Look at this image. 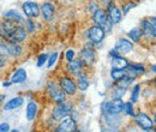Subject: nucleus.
Listing matches in <instances>:
<instances>
[{
	"instance_id": "nucleus-1",
	"label": "nucleus",
	"mask_w": 156,
	"mask_h": 132,
	"mask_svg": "<svg viewBox=\"0 0 156 132\" xmlns=\"http://www.w3.org/2000/svg\"><path fill=\"white\" fill-rule=\"evenodd\" d=\"M124 108V102L121 98H113L112 101L105 102L102 105V111L105 114H119Z\"/></svg>"
},
{
	"instance_id": "nucleus-2",
	"label": "nucleus",
	"mask_w": 156,
	"mask_h": 132,
	"mask_svg": "<svg viewBox=\"0 0 156 132\" xmlns=\"http://www.w3.org/2000/svg\"><path fill=\"white\" fill-rule=\"evenodd\" d=\"M71 112H72V107H71V105L65 103V101H64V102L59 103L58 106L53 109V113L52 114H53V119L60 120V119L66 118Z\"/></svg>"
},
{
	"instance_id": "nucleus-3",
	"label": "nucleus",
	"mask_w": 156,
	"mask_h": 132,
	"mask_svg": "<svg viewBox=\"0 0 156 132\" xmlns=\"http://www.w3.org/2000/svg\"><path fill=\"white\" fill-rule=\"evenodd\" d=\"M135 120H136L137 125L145 130V131H149V130H153L154 129V121L151 120V118L149 115L144 113H139L135 115Z\"/></svg>"
},
{
	"instance_id": "nucleus-4",
	"label": "nucleus",
	"mask_w": 156,
	"mask_h": 132,
	"mask_svg": "<svg viewBox=\"0 0 156 132\" xmlns=\"http://www.w3.org/2000/svg\"><path fill=\"white\" fill-rule=\"evenodd\" d=\"M48 91H49V95H51L52 100L54 102H57V103L64 102L65 98H66L65 91L61 88H58L54 83H48Z\"/></svg>"
},
{
	"instance_id": "nucleus-5",
	"label": "nucleus",
	"mask_w": 156,
	"mask_h": 132,
	"mask_svg": "<svg viewBox=\"0 0 156 132\" xmlns=\"http://www.w3.org/2000/svg\"><path fill=\"white\" fill-rule=\"evenodd\" d=\"M22 10L24 12V15L29 18H35L39 17L40 15V6L36 2H31V1H27L23 4Z\"/></svg>"
},
{
	"instance_id": "nucleus-6",
	"label": "nucleus",
	"mask_w": 156,
	"mask_h": 132,
	"mask_svg": "<svg viewBox=\"0 0 156 132\" xmlns=\"http://www.w3.org/2000/svg\"><path fill=\"white\" fill-rule=\"evenodd\" d=\"M105 31L100 25H94L88 30V37L93 43H100L105 38Z\"/></svg>"
},
{
	"instance_id": "nucleus-7",
	"label": "nucleus",
	"mask_w": 156,
	"mask_h": 132,
	"mask_svg": "<svg viewBox=\"0 0 156 132\" xmlns=\"http://www.w3.org/2000/svg\"><path fill=\"white\" fill-rule=\"evenodd\" d=\"M27 38V30L23 28V27H16L12 33L5 38L9 42H15V43H18V42H22Z\"/></svg>"
},
{
	"instance_id": "nucleus-8",
	"label": "nucleus",
	"mask_w": 156,
	"mask_h": 132,
	"mask_svg": "<svg viewBox=\"0 0 156 132\" xmlns=\"http://www.w3.org/2000/svg\"><path fill=\"white\" fill-rule=\"evenodd\" d=\"M60 88L65 91V94L67 95H73L77 90V85L69 77H62L60 79Z\"/></svg>"
},
{
	"instance_id": "nucleus-9",
	"label": "nucleus",
	"mask_w": 156,
	"mask_h": 132,
	"mask_svg": "<svg viewBox=\"0 0 156 132\" xmlns=\"http://www.w3.org/2000/svg\"><path fill=\"white\" fill-rule=\"evenodd\" d=\"M16 27H17V24L15 23V20H11V19L0 22V36L6 38L11 33H12V30H13Z\"/></svg>"
},
{
	"instance_id": "nucleus-10",
	"label": "nucleus",
	"mask_w": 156,
	"mask_h": 132,
	"mask_svg": "<svg viewBox=\"0 0 156 132\" xmlns=\"http://www.w3.org/2000/svg\"><path fill=\"white\" fill-rule=\"evenodd\" d=\"M115 51H117L118 53H121V54L130 53L132 51V43H131V41L126 40V38L118 40L117 43H115Z\"/></svg>"
},
{
	"instance_id": "nucleus-11",
	"label": "nucleus",
	"mask_w": 156,
	"mask_h": 132,
	"mask_svg": "<svg viewBox=\"0 0 156 132\" xmlns=\"http://www.w3.org/2000/svg\"><path fill=\"white\" fill-rule=\"evenodd\" d=\"M65 119V118H64ZM77 129V125H76V121L71 118H66L60 125L58 126L57 131L58 132H72V131H76Z\"/></svg>"
},
{
	"instance_id": "nucleus-12",
	"label": "nucleus",
	"mask_w": 156,
	"mask_h": 132,
	"mask_svg": "<svg viewBox=\"0 0 156 132\" xmlns=\"http://www.w3.org/2000/svg\"><path fill=\"white\" fill-rule=\"evenodd\" d=\"M109 20L113 23V24H118L120 20H121V17H122V13L121 11L118 9L117 6H114L113 4H111L108 6V13H107Z\"/></svg>"
},
{
	"instance_id": "nucleus-13",
	"label": "nucleus",
	"mask_w": 156,
	"mask_h": 132,
	"mask_svg": "<svg viewBox=\"0 0 156 132\" xmlns=\"http://www.w3.org/2000/svg\"><path fill=\"white\" fill-rule=\"evenodd\" d=\"M82 64H85V65H91L94 64L95 61V52L93 49H89V48H84L82 52H80V60H79Z\"/></svg>"
},
{
	"instance_id": "nucleus-14",
	"label": "nucleus",
	"mask_w": 156,
	"mask_h": 132,
	"mask_svg": "<svg viewBox=\"0 0 156 132\" xmlns=\"http://www.w3.org/2000/svg\"><path fill=\"white\" fill-rule=\"evenodd\" d=\"M40 13L42 15V17L44 20H51L54 16V7L51 2H44L42 6H41V10H40Z\"/></svg>"
},
{
	"instance_id": "nucleus-15",
	"label": "nucleus",
	"mask_w": 156,
	"mask_h": 132,
	"mask_svg": "<svg viewBox=\"0 0 156 132\" xmlns=\"http://www.w3.org/2000/svg\"><path fill=\"white\" fill-rule=\"evenodd\" d=\"M140 27H142V33H143L144 35H147V36H149V37L155 38L156 29H155V24H154V23L148 22V20H143L142 24H140Z\"/></svg>"
},
{
	"instance_id": "nucleus-16",
	"label": "nucleus",
	"mask_w": 156,
	"mask_h": 132,
	"mask_svg": "<svg viewBox=\"0 0 156 132\" xmlns=\"http://www.w3.org/2000/svg\"><path fill=\"white\" fill-rule=\"evenodd\" d=\"M94 16H93V19H94V23L96 24V25H100L101 28H102V25L106 23V20L108 18V16H107V12L105 11V10H101V9H98L94 13H93Z\"/></svg>"
},
{
	"instance_id": "nucleus-17",
	"label": "nucleus",
	"mask_w": 156,
	"mask_h": 132,
	"mask_svg": "<svg viewBox=\"0 0 156 132\" xmlns=\"http://www.w3.org/2000/svg\"><path fill=\"white\" fill-rule=\"evenodd\" d=\"M82 66L83 64L79 61V60H71L69 61V65H67V70L70 73H72L73 76H78L82 72Z\"/></svg>"
},
{
	"instance_id": "nucleus-18",
	"label": "nucleus",
	"mask_w": 156,
	"mask_h": 132,
	"mask_svg": "<svg viewBox=\"0 0 156 132\" xmlns=\"http://www.w3.org/2000/svg\"><path fill=\"white\" fill-rule=\"evenodd\" d=\"M23 102H24V100L20 97V96H17V97H13V98H11L6 105H5V111H12V109H16V108H18L20 107L22 105H23Z\"/></svg>"
},
{
	"instance_id": "nucleus-19",
	"label": "nucleus",
	"mask_w": 156,
	"mask_h": 132,
	"mask_svg": "<svg viewBox=\"0 0 156 132\" xmlns=\"http://www.w3.org/2000/svg\"><path fill=\"white\" fill-rule=\"evenodd\" d=\"M37 113V105L35 102H29L28 106H27V109H25V116L29 121L34 120V118L36 116Z\"/></svg>"
},
{
	"instance_id": "nucleus-20",
	"label": "nucleus",
	"mask_w": 156,
	"mask_h": 132,
	"mask_svg": "<svg viewBox=\"0 0 156 132\" xmlns=\"http://www.w3.org/2000/svg\"><path fill=\"white\" fill-rule=\"evenodd\" d=\"M25 80H27V72L23 69H18L11 78V83H15V84H20Z\"/></svg>"
},
{
	"instance_id": "nucleus-21",
	"label": "nucleus",
	"mask_w": 156,
	"mask_h": 132,
	"mask_svg": "<svg viewBox=\"0 0 156 132\" xmlns=\"http://www.w3.org/2000/svg\"><path fill=\"white\" fill-rule=\"evenodd\" d=\"M5 45H6L9 54H11L13 57H20V54H22V47H20V45H17L15 42H9V43H5Z\"/></svg>"
},
{
	"instance_id": "nucleus-22",
	"label": "nucleus",
	"mask_w": 156,
	"mask_h": 132,
	"mask_svg": "<svg viewBox=\"0 0 156 132\" xmlns=\"http://www.w3.org/2000/svg\"><path fill=\"white\" fill-rule=\"evenodd\" d=\"M129 65L127 60L125 58L120 57V55H115L112 59V66L113 69H126Z\"/></svg>"
},
{
	"instance_id": "nucleus-23",
	"label": "nucleus",
	"mask_w": 156,
	"mask_h": 132,
	"mask_svg": "<svg viewBox=\"0 0 156 132\" xmlns=\"http://www.w3.org/2000/svg\"><path fill=\"white\" fill-rule=\"evenodd\" d=\"M4 18L6 19H11V20H15V22H22V16L18 13V11L16 10H10V11H6L4 12Z\"/></svg>"
},
{
	"instance_id": "nucleus-24",
	"label": "nucleus",
	"mask_w": 156,
	"mask_h": 132,
	"mask_svg": "<svg viewBox=\"0 0 156 132\" xmlns=\"http://www.w3.org/2000/svg\"><path fill=\"white\" fill-rule=\"evenodd\" d=\"M126 76V70L125 69H112L111 71V77L114 80H120L121 78H124Z\"/></svg>"
},
{
	"instance_id": "nucleus-25",
	"label": "nucleus",
	"mask_w": 156,
	"mask_h": 132,
	"mask_svg": "<svg viewBox=\"0 0 156 132\" xmlns=\"http://www.w3.org/2000/svg\"><path fill=\"white\" fill-rule=\"evenodd\" d=\"M78 76H79L78 77V89L82 90V91H84V90H87L89 88V80H88V78L84 75H80L79 73Z\"/></svg>"
},
{
	"instance_id": "nucleus-26",
	"label": "nucleus",
	"mask_w": 156,
	"mask_h": 132,
	"mask_svg": "<svg viewBox=\"0 0 156 132\" xmlns=\"http://www.w3.org/2000/svg\"><path fill=\"white\" fill-rule=\"evenodd\" d=\"M129 36L131 37L132 41H135V42H139L142 34H140V31H138L137 29H132V30L129 33Z\"/></svg>"
},
{
	"instance_id": "nucleus-27",
	"label": "nucleus",
	"mask_w": 156,
	"mask_h": 132,
	"mask_svg": "<svg viewBox=\"0 0 156 132\" xmlns=\"http://www.w3.org/2000/svg\"><path fill=\"white\" fill-rule=\"evenodd\" d=\"M139 88H140V87L137 84V85L133 87V89H132V94H131V102H132V103H135V102L138 101V96H139Z\"/></svg>"
},
{
	"instance_id": "nucleus-28",
	"label": "nucleus",
	"mask_w": 156,
	"mask_h": 132,
	"mask_svg": "<svg viewBox=\"0 0 156 132\" xmlns=\"http://www.w3.org/2000/svg\"><path fill=\"white\" fill-rule=\"evenodd\" d=\"M122 111L129 115H132L135 116V112H133V107H132V102H127V103H124V108Z\"/></svg>"
},
{
	"instance_id": "nucleus-29",
	"label": "nucleus",
	"mask_w": 156,
	"mask_h": 132,
	"mask_svg": "<svg viewBox=\"0 0 156 132\" xmlns=\"http://www.w3.org/2000/svg\"><path fill=\"white\" fill-rule=\"evenodd\" d=\"M125 93H126V89H125V88L119 87V88H117V89L114 90L113 96H114V98H121V97L125 95Z\"/></svg>"
},
{
	"instance_id": "nucleus-30",
	"label": "nucleus",
	"mask_w": 156,
	"mask_h": 132,
	"mask_svg": "<svg viewBox=\"0 0 156 132\" xmlns=\"http://www.w3.org/2000/svg\"><path fill=\"white\" fill-rule=\"evenodd\" d=\"M57 59H58V53H53L52 55H51V58H49V60H48V69H51L54 64H55V61H57Z\"/></svg>"
},
{
	"instance_id": "nucleus-31",
	"label": "nucleus",
	"mask_w": 156,
	"mask_h": 132,
	"mask_svg": "<svg viewBox=\"0 0 156 132\" xmlns=\"http://www.w3.org/2000/svg\"><path fill=\"white\" fill-rule=\"evenodd\" d=\"M48 59V57H47V54H41L39 57V60H37V67H41L44 62H46V60Z\"/></svg>"
},
{
	"instance_id": "nucleus-32",
	"label": "nucleus",
	"mask_w": 156,
	"mask_h": 132,
	"mask_svg": "<svg viewBox=\"0 0 156 132\" xmlns=\"http://www.w3.org/2000/svg\"><path fill=\"white\" fill-rule=\"evenodd\" d=\"M131 69H133L138 73H143L144 72V66L143 65H129Z\"/></svg>"
},
{
	"instance_id": "nucleus-33",
	"label": "nucleus",
	"mask_w": 156,
	"mask_h": 132,
	"mask_svg": "<svg viewBox=\"0 0 156 132\" xmlns=\"http://www.w3.org/2000/svg\"><path fill=\"white\" fill-rule=\"evenodd\" d=\"M98 9V2H95V1H93V2H90V5H89V7H88V11L90 12V13H94L96 10Z\"/></svg>"
},
{
	"instance_id": "nucleus-34",
	"label": "nucleus",
	"mask_w": 156,
	"mask_h": 132,
	"mask_svg": "<svg viewBox=\"0 0 156 132\" xmlns=\"http://www.w3.org/2000/svg\"><path fill=\"white\" fill-rule=\"evenodd\" d=\"M135 6H136V5H135V4H132V2H127V4L124 6V10H122V11H124V15L129 13V11H130L131 9H133Z\"/></svg>"
},
{
	"instance_id": "nucleus-35",
	"label": "nucleus",
	"mask_w": 156,
	"mask_h": 132,
	"mask_svg": "<svg viewBox=\"0 0 156 132\" xmlns=\"http://www.w3.org/2000/svg\"><path fill=\"white\" fill-rule=\"evenodd\" d=\"M73 58H75V51L69 49V51L66 52V60H67V61H71Z\"/></svg>"
},
{
	"instance_id": "nucleus-36",
	"label": "nucleus",
	"mask_w": 156,
	"mask_h": 132,
	"mask_svg": "<svg viewBox=\"0 0 156 132\" xmlns=\"http://www.w3.org/2000/svg\"><path fill=\"white\" fill-rule=\"evenodd\" d=\"M9 130H10V125L7 123L0 124V132H7Z\"/></svg>"
},
{
	"instance_id": "nucleus-37",
	"label": "nucleus",
	"mask_w": 156,
	"mask_h": 132,
	"mask_svg": "<svg viewBox=\"0 0 156 132\" xmlns=\"http://www.w3.org/2000/svg\"><path fill=\"white\" fill-rule=\"evenodd\" d=\"M27 31H30V33L34 31V23H33L30 19L27 20Z\"/></svg>"
},
{
	"instance_id": "nucleus-38",
	"label": "nucleus",
	"mask_w": 156,
	"mask_h": 132,
	"mask_svg": "<svg viewBox=\"0 0 156 132\" xmlns=\"http://www.w3.org/2000/svg\"><path fill=\"white\" fill-rule=\"evenodd\" d=\"M2 85H4V87H10V85H11V83H9V82H5Z\"/></svg>"
},
{
	"instance_id": "nucleus-39",
	"label": "nucleus",
	"mask_w": 156,
	"mask_h": 132,
	"mask_svg": "<svg viewBox=\"0 0 156 132\" xmlns=\"http://www.w3.org/2000/svg\"><path fill=\"white\" fill-rule=\"evenodd\" d=\"M2 66H4V61H2V60H1V59H0V69H1V67H2Z\"/></svg>"
},
{
	"instance_id": "nucleus-40",
	"label": "nucleus",
	"mask_w": 156,
	"mask_h": 132,
	"mask_svg": "<svg viewBox=\"0 0 156 132\" xmlns=\"http://www.w3.org/2000/svg\"><path fill=\"white\" fill-rule=\"evenodd\" d=\"M1 101H2V96H0V102H1Z\"/></svg>"
}]
</instances>
